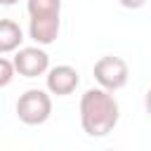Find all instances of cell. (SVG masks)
Listing matches in <instances>:
<instances>
[{"instance_id": "cell-1", "label": "cell", "mask_w": 151, "mask_h": 151, "mask_svg": "<svg viewBox=\"0 0 151 151\" xmlns=\"http://www.w3.org/2000/svg\"><path fill=\"white\" fill-rule=\"evenodd\" d=\"M120 109L116 97L104 87H90L80 97V125L90 137H106L118 125Z\"/></svg>"}, {"instance_id": "cell-2", "label": "cell", "mask_w": 151, "mask_h": 151, "mask_svg": "<svg viewBox=\"0 0 151 151\" xmlns=\"http://www.w3.org/2000/svg\"><path fill=\"white\" fill-rule=\"evenodd\" d=\"M52 116V97L45 90L31 87L17 99V118L24 125H42Z\"/></svg>"}, {"instance_id": "cell-3", "label": "cell", "mask_w": 151, "mask_h": 151, "mask_svg": "<svg viewBox=\"0 0 151 151\" xmlns=\"http://www.w3.org/2000/svg\"><path fill=\"white\" fill-rule=\"evenodd\" d=\"M94 80L99 83V87L109 90V92H116V90H123L127 85V78H130V68H127V61L120 59V57H113V54H106V57H99L94 61Z\"/></svg>"}, {"instance_id": "cell-4", "label": "cell", "mask_w": 151, "mask_h": 151, "mask_svg": "<svg viewBox=\"0 0 151 151\" xmlns=\"http://www.w3.org/2000/svg\"><path fill=\"white\" fill-rule=\"evenodd\" d=\"M14 68L24 78H38L50 71V54L42 47H19L14 54Z\"/></svg>"}, {"instance_id": "cell-5", "label": "cell", "mask_w": 151, "mask_h": 151, "mask_svg": "<svg viewBox=\"0 0 151 151\" xmlns=\"http://www.w3.org/2000/svg\"><path fill=\"white\" fill-rule=\"evenodd\" d=\"M45 83H47V90L50 94H57V97H68L71 92H76L78 83H80V76L73 66L68 64H59L54 68L47 71L45 76Z\"/></svg>"}, {"instance_id": "cell-6", "label": "cell", "mask_w": 151, "mask_h": 151, "mask_svg": "<svg viewBox=\"0 0 151 151\" xmlns=\"http://www.w3.org/2000/svg\"><path fill=\"white\" fill-rule=\"evenodd\" d=\"M61 19L59 17H31L28 19V35L35 45H52L59 38Z\"/></svg>"}, {"instance_id": "cell-7", "label": "cell", "mask_w": 151, "mask_h": 151, "mask_svg": "<svg viewBox=\"0 0 151 151\" xmlns=\"http://www.w3.org/2000/svg\"><path fill=\"white\" fill-rule=\"evenodd\" d=\"M24 42V31L12 19H0V54L17 52Z\"/></svg>"}, {"instance_id": "cell-8", "label": "cell", "mask_w": 151, "mask_h": 151, "mask_svg": "<svg viewBox=\"0 0 151 151\" xmlns=\"http://www.w3.org/2000/svg\"><path fill=\"white\" fill-rule=\"evenodd\" d=\"M28 17H59L61 0H26Z\"/></svg>"}, {"instance_id": "cell-9", "label": "cell", "mask_w": 151, "mask_h": 151, "mask_svg": "<svg viewBox=\"0 0 151 151\" xmlns=\"http://www.w3.org/2000/svg\"><path fill=\"white\" fill-rule=\"evenodd\" d=\"M14 73H17L14 61H9V59L0 57V87H7V85L14 80Z\"/></svg>"}, {"instance_id": "cell-10", "label": "cell", "mask_w": 151, "mask_h": 151, "mask_svg": "<svg viewBox=\"0 0 151 151\" xmlns=\"http://www.w3.org/2000/svg\"><path fill=\"white\" fill-rule=\"evenodd\" d=\"M125 9H139V7H144L146 5V0H118Z\"/></svg>"}, {"instance_id": "cell-11", "label": "cell", "mask_w": 151, "mask_h": 151, "mask_svg": "<svg viewBox=\"0 0 151 151\" xmlns=\"http://www.w3.org/2000/svg\"><path fill=\"white\" fill-rule=\"evenodd\" d=\"M144 109H146V113H149V118H151V87H149L146 94H144Z\"/></svg>"}, {"instance_id": "cell-12", "label": "cell", "mask_w": 151, "mask_h": 151, "mask_svg": "<svg viewBox=\"0 0 151 151\" xmlns=\"http://www.w3.org/2000/svg\"><path fill=\"white\" fill-rule=\"evenodd\" d=\"M19 0H0V5H5V7H9V5H17Z\"/></svg>"}]
</instances>
